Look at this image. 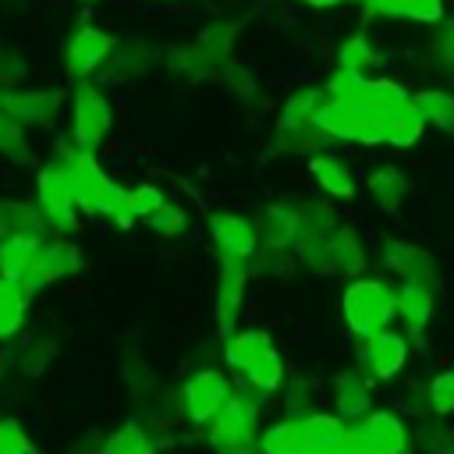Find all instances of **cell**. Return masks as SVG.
Listing matches in <instances>:
<instances>
[{
  "instance_id": "cell-5",
  "label": "cell",
  "mask_w": 454,
  "mask_h": 454,
  "mask_svg": "<svg viewBox=\"0 0 454 454\" xmlns=\"http://www.w3.org/2000/svg\"><path fill=\"white\" fill-rule=\"evenodd\" d=\"M326 92H330V99H344V103L369 106V110H380V114H390V110H397L411 99L408 89L394 78H369L362 71H344V67H337L326 78Z\"/></svg>"
},
{
  "instance_id": "cell-18",
  "label": "cell",
  "mask_w": 454,
  "mask_h": 454,
  "mask_svg": "<svg viewBox=\"0 0 454 454\" xmlns=\"http://www.w3.org/2000/svg\"><path fill=\"white\" fill-rule=\"evenodd\" d=\"M394 291H397V319L404 323V337L422 340V333H426V326H429V319H433V309H436L433 284L401 280Z\"/></svg>"
},
{
  "instance_id": "cell-39",
  "label": "cell",
  "mask_w": 454,
  "mask_h": 454,
  "mask_svg": "<svg viewBox=\"0 0 454 454\" xmlns=\"http://www.w3.org/2000/svg\"><path fill=\"white\" fill-rule=\"evenodd\" d=\"M145 223H149V231H153V234H160V238H184V234H188V227H192L188 213H184L181 206H174V202H167L163 209H156Z\"/></svg>"
},
{
  "instance_id": "cell-21",
  "label": "cell",
  "mask_w": 454,
  "mask_h": 454,
  "mask_svg": "<svg viewBox=\"0 0 454 454\" xmlns=\"http://www.w3.org/2000/svg\"><path fill=\"white\" fill-rule=\"evenodd\" d=\"M333 408L348 426L372 411V394L358 369H344L333 376Z\"/></svg>"
},
{
  "instance_id": "cell-33",
  "label": "cell",
  "mask_w": 454,
  "mask_h": 454,
  "mask_svg": "<svg viewBox=\"0 0 454 454\" xmlns=\"http://www.w3.org/2000/svg\"><path fill=\"white\" fill-rule=\"evenodd\" d=\"M96 454H156V443L149 440V429H142L138 422H124L117 433L103 440Z\"/></svg>"
},
{
  "instance_id": "cell-12",
  "label": "cell",
  "mask_w": 454,
  "mask_h": 454,
  "mask_svg": "<svg viewBox=\"0 0 454 454\" xmlns=\"http://www.w3.org/2000/svg\"><path fill=\"white\" fill-rule=\"evenodd\" d=\"M376 262L383 273H394L397 280H419V284H436V259L429 248L415 241H397L387 238L376 248Z\"/></svg>"
},
{
  "instance_id": "cell-1",
  "label": "cell",
  "mask_w": 454,
  "mask_h": 454,
  "mask_svg": "<svg viewBox=\"0 0 454 454\" xmlns=\"http://www.w3.org/2000/svg\"><path fill=\"white\" fill-rule=\"evenodd\" d=\"M330 99L326 89H298L284 99L280 106V117H277V128H273V145L277 153H287V156H312L319 153V145L326 142V135L319 131L316 124V114L319 106Z\"/></svg>"
},
{
  "instance_id": "cell-2",
  "label": "cell",
  "mask_w": 454,
  "mask_h": 454,
  "mask_svg": "<svg viewBox=\"0 0 454 454\" xmlns=\"http://www.w3.org/2000/svg\"><path fill=\"white\" fill-rule=\"evenodd\" d=\"M344 323L355 337H372L397 319V291L380 277H351L340 294Z\"/></svg>"
},
{
  "instance_id": "cell-7",
  "label": "cell",
  "mask_w": 454,
  "mask_h": 454,
  "mask_svg": "<svg viewBox=\"0 0 454 454\" xmlns=\"http://www.w3.org/2000/svg\"><path fill=\"white\" fill-rule=\"evenodd\" d=\"M110 128H114V106H110L106 92L96 82H78L74 96H71V135L89 153H96L99 142H106Z\"/></svg>"
},
{
  "instance_id": "cell-43",
  "label": "cell",
  "mask_w": 454,
  "mask_h": 454,
  "mask_svg": "<svg viewBox=\"0 0 454 454\" xmlns=\"http://www.w3.org/2000/svg\"><path fill=\"white\" fill-rule=\"evenodd\" d=\"M433 53H436V60L454 64V21H447L443 32H436V39H433Z\"/></svg>"
},
{
  "instance_id": "cell-10",
  "label": "cell",
  "mask_w": 454,
  "mask_h": 454,
  "mask_svg": "<svg viewBox=\"0 0 454 454\" xmlns=\"http://www.w3.org/2000/svg\"><path fill=\"white\" fill-rule=\"evenodd\" d=\"M0 110L25 128H53L67 110L64 89H0Z\"/></svg>"
},
{
  "instance_id": "cell-45",
  "label": "cell",
  "mask_w": 454,
  "mask_h": 454,
  "mask_svg": "<svg viewBox=\"0 0 454 454\" xmlns=\"http://www.w3.org/2000/svg\"><path fill=\"white\" fill-rule=\"evenodd\" d=\"M301 4H309V7H316V11H330V7H340L344 0H301Z\"/></svg>"
},
{
  "instance_id": "cell-14",
  "label": "cell",
  "mask_w": 454,
  "mask_h": 454,
  "mask_svg": "<svg viewBox=\"0 0 454 454\" xmlns=\"http://www.w3.org/2000/svg\"><path fill=\"white\" fill-rule=\"evenodd\" d=\"M252 223H255V234H259V248L294 252L298 231H301L298 206H287V202H262V206L255 209Z\"/></svg>"
},
{
  "instance_id": "cell-27",
  "label": "cell",
  "mask_w": 454,
  "mask_h": 454,
  "mask_svg": "<svg viewBox=\"0 0 454 454\" xmlns=\"http://www.w3.org/2000/svg\"><path fill=\"white\" fill-rule=\"evenodd\" d=\"M301 426V440H305V450L312 447H330V443H340L348 440V422L337 415V411H309L298 419Z\"/></svg>"
},
{
  "instance_id": "cell-24",
  "label": "cell",
  "mask_w": 454,
  "mask_h": 454,
  "mask_svg": "<svg viewBox=\"0 0 454 454\" xmlns=\"http://www.w3.org/2000/svg\"><path fill=\"white\" fill-rule=\"evenodd\" d=\"M39 241H43V238H32V234H14V238H4V241H0V277H4L7 284L18 287V284L32 273Z\"/></svg>"
},
{
  "instance_id": "cell-6",
  "label": "cell",
  "mask_w": 454,
  "mask_h": 454,
  "mask_svg": "<svg viewBox=\"0 0 454 454\" xmlns=\"http://www.w3.org/2000/svg\"><path fill=\"white\" fill-rule=\"evenodd\" d=\"M231 394H234V387H231L227 372L216 369V365H202V369H195V372L184 380V387H181V394H177V411H181L192 426H206V422L227 404Z\"/></svg>"
},
{
  "instance_id": "cell-42",
  "label": "cell",
  "mask_w": 454,
  "mask_h": 454,
  "mask_svg": "<svg viewBox=\"0 0 454 454\" xmlns=\"http://www.w3.org/2000/svg\"><path fill=\"white\" fill-rule=\"evenodd\" d=\"M21 78H25V64H21V57H14V53L0 57V85H4V89H18Z\"/></svg>"
},
{
  "instance_id": "cell-47",
  "label": "cell",
  "mask_w": 454,
  "mask_h": 454,
  "mask_svg": "<svg viewBox=\"0 0 454 454\" xmlns=\"http://www.w3.org/2000/svg\"><path fill=\"white\" fill-rule=\"evenodd\" d=\"M443 454H454V443H450V447H447V450H443Z\"/></svg>"
},
{
  "instance_id": "cell-35",
  "label": "cell",
  "mask_w": 454,
  "mask_h": 454,
  "mask_svg": "<svg viewBox=\"0 0 454 454\" xmlns=\"http://www.w3.org/2000/svg\"><path fill=\"white\" fill-rule=\"evenodd\" d=\"M0 156L11 163H28L32 160V142H28V128L21 121H14L11 114L0 110Z\"/></svg>"
},
{
  "instance_id": "cell-46",
  "label": "cell",
  "mask_w": 454,
  "mask_h": 454,
  "mask_svg": "<svg viewBox=\"0 0 454 454\" xmlns=\"http://www.w3.org/2000/svg\"><path fill=\"white\" fill-rule=\"evenodd\" d=\"M227 454H262L259 447H248V450H227Z\"/></svg>"
},
{
  "instance_id": "cell-17",
  "label": "cell",
  "mask_w": 454,
  "mask_h": 454,
  "mask_svg": "<svg viewBox=\"0 0 454 454\" xmlns=\"http://www.w3.org/2000/svg\"><path fill=\"white\" fill-rule=\"evenodd\" d=\"M365 262H369V255H365L362 238H358L348 223H340L337 234L326 241L316 273H319V277H358V273L365 270Z\"/></svg>"
},
{
  "instance_id": "cell-36",
  "label": "cell",
  "mask_w": 454,
  "mask_h": 454,
  "mask_svg": "<svg viewBox=\"0 0 454 454\" xmlns=\"http://www.w3.org/2000/svg\"><path fill=\"white\" fill-rule=\"evenodd\" d=\"M376 64H380V53L372 50V43H369L362 32L348 35V39L337 46V67H344V71H362V74H369V67H376Z\"/></svg>"
},
{
  "instance_id": "cell-29",
  "label": "cell",
  "mask_w": 454,
  "mask_h": 454,
  "mask_svg": "<svg viewBox=\"0 0 454 454\" xmlns=\"http://www.w3.org/2000/svg\"><path fill=\"white\" fill-rule=\"evenodd\" d=\"M262 454H305V440H301V426L298 419H280L259 429V443Z\"/></svg>"
},
{
  "instance_id": "cell-32",
  "label": "cell",
  "mask_w": 454,
  "mask_h": 454,
  "mask_svg": "<svg viewBox=\"0 0 454 454\" xmlns=\"http://www.w3.org/2000/svg\"><path fill=\"white\" fill-rule=\"evenodd\" d=\"M28 301L14 284H7L0 277V340H11L21 326H25V316H28Z\"/></svg>"
},
{
  "instance_id": "cell-16",
  "label": "cell",
  "mask_w": 454,
  "mask_h": 454,
  "mask_svg": "<svg viewBox=\"0 0 454 454\" xmlns=\"http://www.w3.org/2000/svg\"><path fill=\"white\" fill-rule=\"evenodd\" d=\"M209 241L216 255H234V259H252L259 252V234L252 216L241 213H213L209 216Z\"/></svg>"
},
{
  "instance_id": "cell-44",
  "label": "cell",
  "mask_w": 454,
  "mask_h": 454,
  "mask_svg": "<svg viewBox=\"0 0 454 454\" xmlns=\"http://www.w3.org/2000/svg\"><path fill=\"white\" fill-rule=\"evenodd\" d=\"M305 454H372V450H365L358 440H340V443H330V447H312V450H305Z\"/></svg>"
},
{
  "instance_id": "cell-40",
  "label": "cell",
  "mask_w": 454,
  "mask_h": 454,
  "mask_svg": "<svg viewBox=\"0 0 454 454\" xmlns=\"http://www.w3.org/2000/svg\"><path fill=\"white\" fill-rule=\"evenodd\" d=\"M163 206H167L163 188H156V184H149V181L128 188V209H131L135 220H149V216H153L156 209H163Z\"/></svg>"
},
{
  "instance_id": "cell-19",
  "label": "cell",
  "mask_w": 454,
  "mask_h": 454,
  "mask_svg": "<svg viewBox=\"0 0 454 454\" xmlns=\"http://www.w3.org/2000/svg\"><path fill=\"white\" fill-rule=\"evenodd\" d=\"M380 117V110H369V106H355V103H344V99H326L316 114V124L326 138H340V142H355L358 131Z\"/></svg>"
},
{
  "instance_id": "cell-3",
  "label": "cell",
  "mask_w": 454,
  "mask_h": 454,
  "mask_svg": "<svg viewBox=\"0 0 454 454\" xmlns=\"http://www.w3.org/2000/svg\"><path fill=\"white\" fill-rule=\"evenodd\" d=\"M35 202L43 209L46 231L57 238H71L82 227V209H78V195H74V177L71 167L64 160H46L35 170Z\"/></svg>"
},
{
  "instance_id": "cell-34",
  "label": "cell",
  "mask_w": 454,
  "mask_h": 454,
  "mask_svg": "<svg viewBox=\"0 0 454 454\" xmlns=\"http://www.w3.org/2000/svg\"><path fill=\"white\" fill-rule=\"evenodd\" d=\"M316 401H319V390L305 372H294L284 380V415L287 419H301V415L316 411Z\"/></svg>"
},
{
  "instance_id": "cell-15",
  "label": "cell",
  "mask_w": 454,
  "mask_h": 454,
  "mask_svg": "<svg viewBox=\"0 0 454 454\" xmlns=\"http://www.w3.org/2000/svg\"><path fill=\"white\" fill-rule=\"evenodd\" d=\"M110 50H114V35H110L106 28H99V25H82V28L67 39V46H64V67H67V74L85 78V74H92L99 64L110 60Z\"/></svg>"
},
{
  "instance_id": "cell-13",
  "label": "cell",
  "mask_w": 454,
  "mask_h": 454,
  "mask_svg": "<svg viewBox=\"0 0 454 454\" xmlns=\"http://www.w3.org/2000/svg\"><path fill=\"white\" fill-rule=\"evenodd\" d=\"M404 365H408V337L401 330L387 326V330L365 337L362 355H358V369L369 372L376 383H390Z\"/></svg>"
},
{
  "instance_id": "cell-9",
  "label": "cell",
  "mask_w": 454,
  "mask_h": 454,
  "mask_svg": "<svg viewBox=\"0 0 454 454\" xmlns=\"http://www.w3.org/2000/svg\"><path fill=\"white\" fill-rule=\"evenodd\" d=\"M82 270V248L71 241V238H43L39 241V252H35V266H32V273L18 284V291L25 294V298H35L46 284H53V280H64V277H71V273H78Z\"/></svg>"
},
{
  "instance_id": "cell-11",
  "label": "cell",
  "mask_w": 454,
  "mask_h": 454,
  "mask_svg": "<svg viewBox=\"0 0 454 454\" xmlns=\"http://www.w3.org/2000/svg\"><path fill=\"white\" fill-rule=\"evenodd\" d=\"M348 436L358 440V443H362L365 450H372V454H404V450H411L408 422H404L397 411H390V408L362 415L358 422L348 426Z\"/></svg>"
},
{
  "instance_id": "cell-25",
  "label": "cell",
  "mask_w": 454,
  "mask_h": 454,
  "mask_svg": "<svg viewBox=\"0 0 454 454\" xmlns=\"http://www.w3.org/2000/svg\"><path fill=\"white\" fill-rule=\"evenodd\" d=\"M14 234H32L43 238L46 234V220L39 202H25V199H0V241L14 238Z\"/></svg>"
},
{
  "instance_id": "cell-20",
  "label": "cell",
  "mask_w": 454,
  "mask_h": 454,
  "mask_svg": "<svg viewBox=\"0 0 454 454\" xmlns=\"http://www.w3.org/2000/svg\"><path fill=\"white\" fill-rule=\"evenodd\" d=\"M309 174H312V181L319 184V192L323 195H330V199H351L355 195V170L337 156V153H312L309 156Z\"/></svg>"
},
{
  "instance_id": "cell-38",
  "label": "cell",
  "mask_w": 454,
  "mask_h": 454,
  "mask_svg": "<svg viewBox=\"0 0 454 454\" xmlns=\"http://www.w3.org/2000/svg\"><path fill=\"white\" fill-rule=\"evenodd\" d=\"M426 408L433 415H454V369H440L426 387Z\"/></svg>"
},
{
  "instance_id": "cell-8",
  "label": "cell",
  "mask_w": 454,
  "mask_h": 454,
  "mask_svg": "<svg viewBox=\"0 0 454 454\" xmlns=\"http://www.w3.org/2000/svg\"><path fill=\"white\" fill-rule=\"evenodd\" d=\"M252 280V266L248 259H234V255H220V270H216V294H213V323L216 333L227 337L238 326V316L245 309V291Z\"/></svg>"
},
{
  "instance_id": "cell-41",
  "label": "cell",
  "mask_w": 454,
  "mask_h": 454,
  "mask_svg": "<svg viewBox=\"0 0 454 454\" xmlns=\"http://www.w3.org/2000/svg\"><path fill=\"white\" fill-rule=\"evenodd\" d=\"M0 454H35V447L28 440V429L14 415L0 419Z\"/></svg>"
},
{
  "instance_id": "cell-37",
  "label": "cell",
  "mask_w": 454,
  "mask_h": 454,
  "mask_svg": "<svg viewBox=\"0 0 454 454\" xmlns=\"http://www.w3.org/2000/svg\"><path fill=\"white\" fill-rule=\"evenodd\" d=\"M411 436H415L419 450H426V454H443V450H447V447L454 443L450 429L443 426V415H433L429 408H426V415H422V419L415 422Z\"/></svg>"
},
{
  "instance_id": "cell-4",
  "label": "cell",
  "mask_w": 454,
  "mask_h": 454,
  "mask_svg": "<svg viewBox=\"0 0 454 454\" xmlns=\"http://www.w3.org/2000/svg\"><path fill=\"white\" fill-rule=\"evenodd\" d=\"M206 440L220 454L255 447L259 443V394L234 390L227 397V404L206 422Z\"/></svg>"
},
{
  "instance_id": "cell-22",
  "label": "cell",
  "mask_w": 454,
  "mask_h": 454,
  "mask_svg": "<svg viewBox=\"0 0 454 454\" xmlns=\"http://www.w3.org/2000/svg\"><path fill=\"white\" fill-rule=\"evenodd\" d=\"M365 188H369L372 202H376L380 209H387V213H394V209L411 195L408 174H401V167H394V163H376V167L369 170V177H365Z\"/></svg>"
},
{
  "instance_id": "cell-31",
  "label": "cell",
  "mask_w": 454,
  "mask_h": 454,
  "mask_svg": "<svg viewBox=\"0 0 454 454\" xmlns=\"http://www.w3.org/2000/svg\"><path fill=\"white\" fill-rule=\"evenodd\" d=\"M411 103L419 106L426 124H433L440 131H454V92H447V89H419L411 96Z\"/></svg>"
},
{
  "instance_id": "cell-26",
  "label": "cell",
  "mask_w": 454,
  "mask_h": 454,
  "mask_svg": "<svg viewBox=\"0 0 454 454\" xmlns=\"http://www.w3.org/2000/svg\"><path fill=\"white\" fill-rule=\"evenodd\" d=\"M369 18H404V21H440L443 0H362Z\"/></svg>"
},
{
  "instance_id": "cell-48",
  "label": "cell",
  "mask_w": 454,
  "mask_h": 454,
  "mask_svg": "<svg viewBox=\"0 0 454 454\" xmlns=\"http://www.w3.org/2000/svg\"><path fill=\"white\" fill-rule=\"evenodd\" d=\"M404 454H411V450H404Z\"/></svg>"
},
{
  "instance_id": "cell-28",
  "label": "cell",
  "mask_w": 454,
  "mask_h": 454,
  "mask_svg": "<svg viewBox=\"0 0 454 454\" xmlns=\"http://www.w3.org/2000/svg\"><path fill=\"white\" fill-rule=\"evenodd\" d=\"M426 128H429L426 117H422L419 106L408 99L404 106H397V110L387 114V145H390V149H411V145L422 138Z\"/></svg>"
},
{
  "instance_id": "cell-23",
  "label": "cell",
  "mask_w": 454,
  "mask_h": 454,
  "mask_svg": "<svg viewBox=\"0 0 454 454\" xmlns=\"http://www.w3.org/2000/svg\"><path fill=\"white\" fill-rule=\"evenodd\" d=\"M273 348V337L259 326H245V330H234L223 337V362L238 372H245L255 358H262L266 351Z\"/></svg>"
},
{
  "instance_id": "cell-30",
  "label": "cell",
  "mask_w": 454,
  "mask_h": 454,
  "mask_svg": "<svg viewBox=\"0 0 454 454\" xmlns=\"http://www.w3.org/2000/svg\"><path fill=\"white\" fill-rule=\"evenodd\" d=\"M241 376H245V383H248L255 394H277V390H284L287 369H284L280 351H277V348H270V351H266L262 358H255Z\"/></svg>"
}]
</instances>
